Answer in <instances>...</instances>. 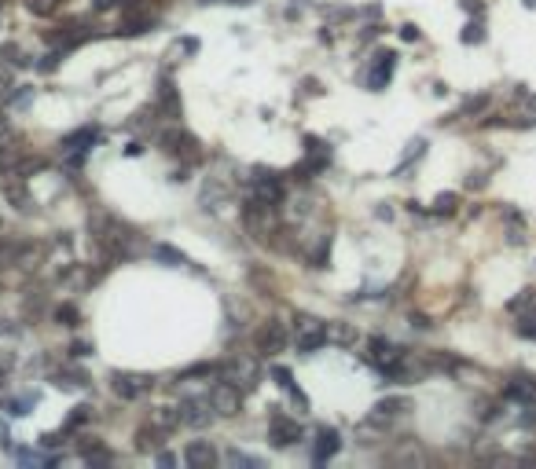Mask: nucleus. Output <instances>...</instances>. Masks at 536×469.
I'll use <instances>...</instances> for the list:
<instances>
[{
    "instance_id": "7",
    "label": "nucleus",
    "mask_w": 536,
    "mask_h": 469,
    "mask_svg": "<svg viewBox=\"0 0 536 469\" xmlns=\"http://www.w3.org/2000/svg\"><path fill=\"white\" fill-rule=\"evenodd\" d=\"M335 451H338V429H324V433H320V444H316V462L330 459Z\"/></svg>"
},
{
    "instance_id": "3",
    "label": "nucleus",
    "mask_w": 536,
    "mask_h": 469,
    "mask_svg": "<svg viewBox=\"0 0 536 469\" xmlns=\"http://www.w3.org/2000/svg\"><path fill=\"white\" fill-rule=\"evenodd\" d=\"M210 403L221 414H235L239 411V389H232V385H217L213 389V396H210Z\"/></svg>"
},
{
    "instance_id": "2",
    "label": "nucleus",
    "mask_w": 536,
    "mask_h": 469,
    "mask_svg": "<svg viewBox=\"0 0 536 469\" xmlns=\"http://www.w3.org/2000/svg\"><path fill=\"white\" fill-rule=\"evenodd\" d=\"M272 440H276L279 447H287V444H294V440H301L298 422H287L283 414H276V418H272Z\"/></svg>"
},
{
    "instance_id": "10",
    "label": "nucleus",
    "mask_w": 536,
    "mask_h": 469,
    "mask_svg": "<svg viewBox=\"0 0 536 469\" xmlns=\"http://www.w3.org/2000/svg\"><path fill=\"white\" fill-rule=\"evenodd\" d=\"M481 37H485V33H481V26H470V30L463 33V41H481Z\"/></svg>"
},
{
    "instance_id": "5",
    "label": "nucleus",
    "mask_w": 536,
    "mask_h": 469,
    "mask_svg": "<svg viewBox=\"0 0 536 469\" xmlns=\"http://www.w3.org/2000/svg\"><path fill=\"white\" fill-rule=\"evenodd\" d=\"M283 341H287V337H283V327H279V323H268V327L258 334V348L265 352V356L279 352V348H283Z\"/></svg>"
},
{
    "instance_id": "8",
    "label": "nucleus",
    "mask_w": 536,
    "mask_h": 469,
    "mask_svg": "<svg viewBox=\"0 0 536 469\" xmlns=\"http://www.w3.org/2000/svg\"><path fill=\"white\" fill-rule=\"evenodd\" d=\"M187 462H191V466H210V462H213V451H210L206 444H191V447H187Z\"/></svg>"
},
{
    "instance_id": "1",
    "label": "nucleus",
    "mask_w": 536,
    "mask_h": 469,
    "mask_svg": "<svg viewBox=\"0 0 536 469\" xmlns=\"http://www.w3.org/2000/svg\"><path fill=\"white\" fill-rule=\"evenodd\" d=\"M298 330H301V337H298V348H301V352H312V348H320V345L327 341V327H324L320 319L301 316V319H298Z\"/></svg>"
},
{
    "instance_id": "9",
    "label": "nucleus",
    "mask_w": 536,
    "mask_h": 469,
    "mask_svg": "<svg viewBox=\"0 0 536 469\" xmlns=\"http://www.w3.org/2000/svg\"><path fill=\"white\" fill-rule=\"evenodd\" d=\"M455 210V194H441L437 198V213H452Z\"/></svg>"
},
{
    "instance_id": "6",
    "label": "nucleus",
    "mask_w": 536,
    "mask_h": 469,
    "mask_svg": "<svg viewBox=\"0 0 536 469\" xmlns=\"http://www.w3.org/2000/svg\"><path fill=\"white\" fill-rule=\"evenodd\" d=\"M210 400L202 403V400H187L184 407H181V422H187V425H206L210 422Z\"/></svg>"
},
{
    "instance_id": "4",
    "label": "nucleus",
    "mask_w": 536,
    "mask_h": 469,
    "mask_svg": "<svg viewBox=\"0 0 536 469\" xmlns=\"http://www.w3.org/2000/svg\"><path fill=\"white\" fill-rule=\"evenodd\" d=\"M147 389H151V382H147V377H133V374H118V377H114V393H118V396H125V400H136L140 393H147Z\"/></svg>"
}]
</instances>
